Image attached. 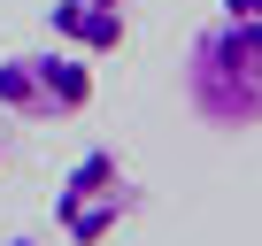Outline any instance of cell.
I'll return each mask as SVG.
<instances>
[{"mask_svg":"<svg viewBox=\"0 0 262 246\" xmlns=\"http://www.w3.org/2000/svg\"><path fill=\"white\" fill-rule=\"evenodd\" d=\"M185 100L216 131L262 123V16H216L185 54Z\"/></svg>","mask_w":262,"mask_h":246,"instance_id":"cell-1","label":"cell"},{"mask_svg":"<svg viewBox=\"0 0 262 246\" xmlns=\"http://www.w3.org/2000/svg\"><path fill=\"white\" fill-rule=\"evenodd\" d=\"M131 215H139V169L116 146H85L54 185V231L70 246H108Z\"/></svg>","mask_w":262,"mask_h":246,"instance_id":"cell-2","label":"cell"},{"mask_svg":"<svg viewBox=\"0 0 262 246\" xmlns=\"http://www.w3.org/2000/svg\"><path fill=\"white\" fill-rule=\"evenodd\" d=\"M93 108V54L77 46H24L0 54V115L8 123H70Z\"/></svg>","mask_w":262,"mask_h":246,"instance_id":"cell-3","label":"cell"},{"mask_svg":"<svg viewBox=\"0 0 262 246\" xmlns=\"http://www.w3.org/2000/svg\"><path fill=\"white\" fill-rule=\"evenodd\" d=\"M47 31L62 46H77V54H116L131 39V0H54Z\"/></svg>","mask_w":262,"mask_h":246,"instance_id":"cell-4","label":"cell"},{"mask_svg":"<svg viewBox=\"0 0 262 246\" xmlns=\"http://www.w3.org/2000/svg\"><path fill=\"white\" fill-rule=\"evenodd\" d=\"M224 16H262V0H216Z\"/></svg>","mask_w":262,"mask_h":246,"instance_id":"cell-5","label":"cell"},{"mask_svg":"<svg viewBox=\"0 0 262 246\" xmlns=\"http://www.w3.org/2000/svg\"><path fill=\"white\" fill-rule=\"evenodd\" d=\"M0 246H39V238H31V231H8V238H0Z\"/></svg>","mask_w":262,"mask_h":246,"instance_id":"cell-6","label":"cell"},{"mask_svg":"<svg viewBox=\"0 0 262 246\" xmlns=\"http://www.w3.org/2000/svg\"><path fill=\"white\" fill-rule=\"evenodd\" d=\"M0 169H8V115H0Z\"/></svg>","mask_w":262,"mask_h":246,"instance_id":"cell-7","label":"cell"}]
</instances>
